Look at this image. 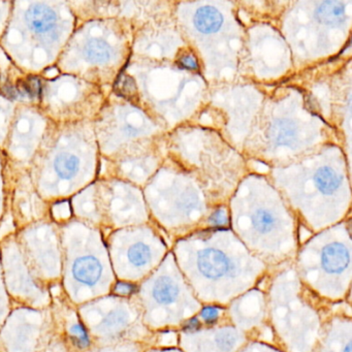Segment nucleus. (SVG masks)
Segmentation results:
<instances>
[{
	"mask_svg": "<svg viewBox=\"0 0 352 352\" xmlns=\"http://www.w3.org/2000/svg\"><path fill=\"white\" fill-rule=\"evenodd\" d=\"M345 15V5L341 1H324L316 10V17L319 21L329 25H336L343 21Z\"/></svg>",
	"mask_w": 352,
	"mask_h": 352,
	"instance_id": "11",
	"label": "nucleus"
},
{
	"mask_svg": "<svg viewBox=\"0 0 352 352\" xmlns=\"http://www.w3.org/2000/svg\"><path fill=\"white\" fill-rule=\"evenodd\" d=\"M32 32L41 38H49L56 32L57 15L54 10L45 3H34L26 15Z\"/></svg>",
	"mask_w": 352,
	"mask_h": 352,
	"instance_id": "9",
	"label": "nucleus"
},
{
	"mask_svg": "<svg viewBox=\"0 0 352 352\" xmlns=\"http://www.w3.org/2000/svg\"><path fill=\"white\" fill-rule=\"evenodd\" d=\"M265 296L267 320L283 352H315L331 317L329 304L304 285L294 261L275 267Z\"/></svg>",
	"mask_w": 352,
	"mask_h": 352,
	"instance_id": "2",
	"label": "nucleus"
},
{
	"mask_svg": "<svg viewBox=\"0 0 352 352\" xmlns=\"http://www.w3.org/2000/svg\"><path fill=\"white\" fill-rule=\"evenodd\" d=\"M351 318L331 315L315 352H351Z\"/></svg>",
	"mask_w": 352,
	"mask_h": 352,
	"instance_id": "8",
	"label": "nucleus"
},
{
	"mask_svg": "<svg viewBox=\"0 0 352 352\" xmlns=\"http://www.w3.org/2000/svg\"><path fill=\"white\" fill-rule=\"evenodd\" d=\"M166 254L164 243L135 236L118 245L113 257L119 278L133 283L144 281L162 263Z\"/></svg>",
	"mask_w": 352,
	"mask_h": 352,
	"instance_id": "5",
	"label": "nucleus"
},
{
	"mask_svg": "<svg viewBox=\"0 0 352 352\" xmlns=\"http://www.w3.org/2000/svg\"><path fill=\"white\" fill-rule=\"evenodd\" d=\"M250 337L232 324L226 315L214 325H201L191 331L179 333L178 343L183 352H239Z\"/></svg>",
	"mask_w": 352,
	"mask_h": 352,
	"instance_id": "6",
	"label": "nucleus"
},
{
	"mask_svg": "<svg viewBox=\"0 0 352 352\" xmlns=\"http://www.w3.org/2000/svg\"><path fill=\"white\" fill-rule=\"evenodd\" d=\"M208 223L213 228H226L230 224L228 212L223 208L215 210L208 218Z\"/></svg>",
	"mask_w": 352,
	"mask_h": 352,
	"instance_id": "18",
	"label": "nucleus"
},
{
	"mask_svg": "<svg viewBox=\"0 0 352 352\" xmlns=\"http://www.w3.org/2000/svg\"><path fill=\"white\" fill-rule=\"evenodd\" d=\"M272 138L278 145L288 146L296 138V127L288 120H280L272 129Z\"/></svg>",
	"mask_w": 352,
	"mask_h": 352,
	"instance_id": "15",
	"label": "nucleus"
},
{
	"mask_svg": "<svg viewBox=\"0 0 352 352\" xmlns=\"http://www.w3.org/2000/svg\"><path fill=\"white\" fill-rule=\"evenodd\" d=\"M239 352H283L275 344L261 340H249Z\"/></svg>",
	"mask_w": 352,
	"mask_h": 352,
	"instance_id": "17",
	"label": "nucleus"
},
{
	"mask_svg": "<svg viewBox=\"0 0 352 352\" xmlns=\"http://www.w3.org/2000/svg\"><path fill=\"white\" fill-rule=\"evenodd\" d=\"M147 352H183V351L181 349H175V348H160V349L148 350Z\"/></svg>",
	"mask_w": 352,
	"mask_h": 352,
	"instance_id": "21",
	"label": "nucleus"
},
{
	"mask_svg": "<svg viewBox=\"0 0 352 352\" xmlns=\"http://www.w3.org/2000/svg\"><path fill=\"white\" fill-rule=\"evenodd\" d=\"M294 257L300 281L327 304L343 302L349 296L351 245L343 239L309 243Z\"/></svg>",
	"mask_w": 352,
	"mask_h": 352,
	"instance_id": "4",
	"label": "nucleus"
},
{
	"mask_svg": "<svg viewBox=\"0 0 352 352\" xmlns=\"http://www.w3.org/2000/svg\"><path fill=\"white\" fill-rule=\"evenodd\" d=\"M86 44L85 53L87 58L86 61L89 63L90 65H102V63H109L112 57V48L110 45L107 44L104 41L96 40L88 41Z\"/></svg>",
	"mask_w": 352,
	"mask_h": 352,
	"instance_id": "12",
	"label": "nucleus"
},
{
	"mask_svg": "<svg viewBox=\"0 0 352 352\" xmlns=\"http://www.w3.org/2000/svg\"><path fill=\"white\" fill-rule=\"evenodd\" d=\"M138 302L149 331L181 329L197 316L203 305L181 273L173 253L138 288Z\"/></svg>",
	"mask_w": 352,
	"mask_h": 352,
	"instance_id": "3",
	"label": "nucleus"
},
{
	"mask_svg": "<svg viewBox=\"0 0 352 352\" xmlns=\"http://www.w3.org/2000/svg\"><path fill=\"white\" fill-rule=\"evenodd\" d=\"M193 22L199 32L212 34L219 30L223 22V17L215 8L204 7L197 10Z\"/></svg>",
	"mask_w": 352,
	"mask_h": 352,
	"instance_id": "10",
	"label": "nucleus"
},
{
	"mask_svg": "<svg viewBox=\"0 0 352 352\" xmlns=\"http://www.w3.org/2000/svg\"><path fill=\"white\" fill-rule=\"evenodd\" d=\"M226 315V309L224 307L207 305L201 307L197 314V318L203 325H214L224 319Z\"/></svg>",
	"mask_w": 352,
	"mask_h": 352,
	"instance_id": "16",
	"label": "nucleus"
},
{
	"mask_svg": "<svg viewBox=\"0 0 352 352\" xmlns=\"http://www.w3.org/2000/svg\"><path fill=\"white\" fill-rule=\"evenodd\" d=\"M56 174L63 180H69L77 175L80 168V160L71 152H61L54 160Z\"/></svg>",
	"mask_w": 352,
	"mask_h": 352,
	"instance_id": "13",
	"label": "nucleus"
},
{
	"mask_svg": "<svg viewBox=\"0 0 352 352\" xmlns=\"http://www.w3.org/2000/svg\"><path fill=\"white\" fill-rule=\"evenodd\" d=\"M178 65L182 69H188V71H197L199 69V63H197V58L192 54H189V53L183 54L178 59Z\"/></svg>",
	"mask_w": 352,
	"mask_h": 352,
	"instance_id": "20",
	"label": "nucleus"
},
{
	"mask_svg": "<svg viewBox=\"0 0 352 352\" xmlns=\"http://www.w3.org/2000/svg\"><path fill=\"white\" fill-rule=\"evenodd\" d=\"M138 287L133 283L129 282H119L115 285L114 292L120 296H129L133 294H137Z\"/></svg>",
	"mask_w": 352,
	"mask_h": 352,
	"instance_id": "19",
	"label": "nucleus"
},
{
	"mask_svg": "<svg viewBox=\"0 0 352 352\" xmlns=\"http://www.w3.org/2000/svg\"><path fill=\"white\" fill-rule=\"evenodd\" d=\"M107 273L108 269L100 255L89 251L76 255L71 261L69 274L77 285L87 288L100 285L102 280L108 277Z\"/></svg>",
	"mask_w": 352,
	"mask_h": 352,
	"instance_id": "7",
	"label": "nucleus"
},
{
	"mask_svg": "<svg viewBox=\"0 0 352 352\" xmlns=\"http://www.w3.org/2000/svg\"><path fill=\"white\" fill-rule=\"evenodd\" d=\"M178 245L175 259L201 305L228 306L252 289L269 267L239 243Z\"/></svg>",
	"mask_w": 352,
	"mask_h": 352,
	"instance_id": "1",
	"label": "nucleus"
},
{
	"mask_svg": "<svg viewBox=\"0 0 352 352\" xmlns=\"http://www.w3.org/2000/svg\"><path fill=\"white\" fill-rule=\"evenodd\" d=\"M315 183L323 193L331 195L341 185V177L329 166H322L315 175Z\"/></svg>",
	"mask_w": 352,
	"mask_h": 352,
	"instance_id": "14",
	"label": "nucleus"
}]
</instances>
